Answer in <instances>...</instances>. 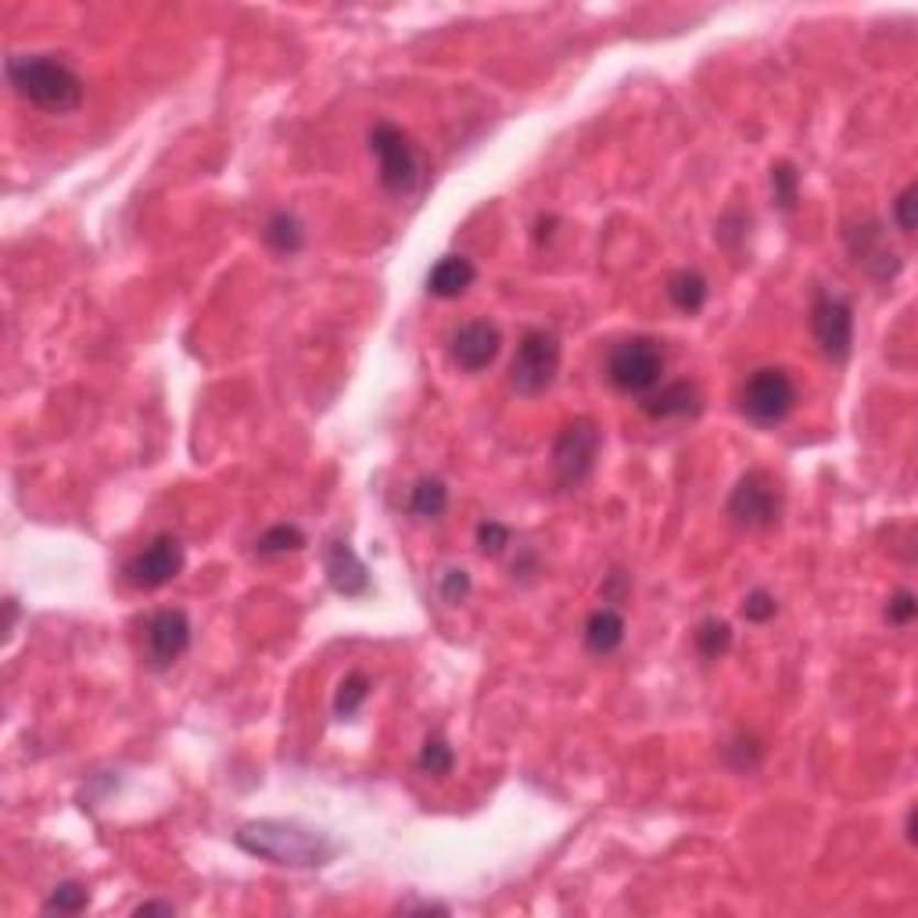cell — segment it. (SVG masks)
<instances>
[{
  "mask_svg": "<svg viewBox=\"0 0 918 918\" xmlns=\"http://www.w3.org/2000/svg\"><path fill=\"white\" fill-rule=\"evenodd\" d=\"M693 639H696V650H700L704 661H721V656L732 650V628L718 618H707L700 628H696Z\"/></svg>",
  "mask_w": 918,
  "mask_h": 918,
  "instance_id": "25",
  "label": "cell"
},
{
  "mask_svg": "<svg viewBox=\"0 0 918 918\" xmlns=\"http://www.w3.org/2000/svg\"><path fill=\"white\" fill-rule=\"evenodd\" d=\"M133 915H141V918H144V915H176V908H173L169 900H144Z\"/></svg>",
  "mask_w": 918,
  "mask_h": 918,
  "instance_id": "33",
  "label": "cell"
},
{
  "mask_svg": "<svg viewBox=\"0 0 918 918\" xmlns=\"http://www.w3.org/2000/svg\"><path fill=\"white\" fill-rule=\"evenodd\" d=\"M624 618L618 607H599L593 618L585 621V646L596 656H610L624 646Z\"/></svg>",
  "mask_w": 918,
  "mask_h": 918,
  "instance_id": "17",
  "label": "cell"
},
{
  "mask_svg": "<svg viewBox=\"0 0 918 918\" xmlns=\"http://www.w3.org/2000/svg\"><path fill=\"white\" fill-rule=\"evenodd\" d=\"M775 613H778V599L768 593V588H753V593L743 599V618L753 621V624L772 621Z\"/></svg>",
  "mask_w": 918,
  "mask_h": 918,
  "instance_id": "29",
  "label": "cell"
},
{
  "mask_svg": "<svg viewBox=\"0 0 918 918\" xmlns=\"http://www.w3.org/2000/svg\"><path fill=\"white\" fill-rule=\"evenodd\" d=\"M234 843L244 854L263 858L269 865L306 869V872L331 865L338 854V843L327 832L301 826V821H284V818L244 821V826L234 832Z\"/></svg>",
  "mask_w": 918,
  "mask_h": 918,
  "instance_id": "1",
  "label": "cell"
},
{
  "mask_svg": "<svg viewBox=\"0 0 918 918\" xmlns=\"http://www.w3.org/2000/svg\"><path fill=\"white\" fill-rule=\"evenodd\" d=\"M797 406V380L783 366H761L739 388V413L753 428H778Z\"/></svg>",
  "mask_w": 918,
  "mask_h": 918,
  "instance_id": "4",
  "label": "cell"
},
{
  "mask_svg": "<svg viewBox=\"0 0 918 918\" xmlns=\"http://www.w3.org/2000/svg\"><path fill=\"white\" fill-rule=\"evenodd\" d=\"M301 545H306V534L295 524H273L269 531H263L255 539V556L273 560V556H287V553H298Z\"/></svg>",
  "mask_w": 918,
  "mask_h": 918,
  "instance_id": "22",
  "label": "cell"
},
{
  "mask_svg": "<svg viewBox=\"0 0 918 918\" xmlns=\"http://www.w3.org/2000/svg\"><path fill=\"white\" fill-rule=\"evenodd\" d=\"M772 198L778 212H793L800 201V173L793 162H775L772 166Z\"/></svg>",
  "mask_w": 918,
  "mask_h": 918,
  "instance_id": "24",
  "label": "cell"
},
{
  "mask_svg": "<svg viewBox=\"0 0 918 918\" xmlns=\"http://www.w3.org/2000/svg\"><path fill=\"white\" fill-rule=\"evenodd\" d=\"M510 528L499 524V520H482L477 524V550H482L485 556H499L506 545H510Z\"/></svg>",
  "mask_w": 918,
  "mask_h": 918,
  "instance_id": "28",
  "label": "cell"
},
{
  "mask_svg": "<svg viewBox=\"0 0 918 918\" xmlns=\"http://www.w3.org/2000/svg\"><path fill=\"white\" fill-rule=\"evenodd\" d=\"M449 510V488L442 477H420L409 491V513L420 520H438Z\"/></svg>",
  "mask_w": 918,
  "mask_h": 918,
  "instance_id": "20",
  "label": "cell"
},
{
  "mask_svg": "<svg viewBox=\"0 0 918 918\" xmlns=\"http://www.w3.org/2000/svg\"><path fill=\"white\" fill-rule=\"evenodd\" d=\"M323 571H327V582H331V588L338 596H349V599H360L369 593V571L360 556H355V550L345 542V539H334V542H327V550H323Z\"/></svg>",
  "mask_w": 918,
  "mask_h": 918,
  "instance_id": "14",
  "label": "cell"
},
{
  "mask_svg": "<svg viewBox=\"0 0 918 918\" xmlns=\"http://www.w3.org/2000/svg\"><path fill=\"white\" fill-rule=\"evenodd\" d=\"M602 434L593 420H571L553 442V474L560 488H578L596 471Z\"/></svg>",
  "mask_w": 918,
  "mask_h": 918,
  "instance_id": "8",
  "label": "cell"
},
{
  "mask_svg": "<svg viewBox=\"0 0 918 918\" xmlns=\"http://www.w3.org/2000/svg\"><path fill=\"white\" fill-rule=\"evenodd\" d=\"M471 588H474L471 574L463 567H452V571L442 574V599L449 602V607H460V602L471 596Z\"/></svg>",
  "mask_w": 918,
  "mask_h": 918,
  "instance_id": "30",
  "label": "cell"
},
{
  "mask_svg": "<svg viewBox=\"0 0 918 918\" xmlns=\"http://www.w3.org/2000/svg\"><path fill=\"white\" fill-rule=\"evenodd\" d=\"M811 334L818 352L832 363H847L854 349V309L840 295H815L811 301Z\"/></svg>",
  "mask_w": 918,
  "mask_h": 918,
  "instance_id": "11",
  "label": "cell"
},
{
  "mask_svg": "<svg viewBox=\"0 0 918 918\" xmlns=\"http://www.w3.org/2000/svg\"><path fill=\"white\" fill-rule=\"evenodd\" d=\"M704 409V395L693 380H671V385H656L646 399H642V413L653 420H689Z\"/></svg>",
  "mask_w": 918,
  "mask_h": 918,
  "instance_id": "15",
  "label": "cell"
},
{
  "mask_svg": "<svg viewBox=\"0 0 918 918\" xmlns=\"http://www.w3.org/2000/svg\"><path fill=\"white\" fill-rule=\"evenodd\" d=\"M847 248H851L854 263L865 266L875 280L897 277L900 258H897V252L886 244V230H883L880 223H875V219H869V223H861V226H854V230H847Z\"/></svg>",
  "mask_w": 918,
  "mask_h": 918,
  "instance_id": "13",
  "label": "cell"
},
{
  "mask_svg": "<svg viewBox=\"0 0 918 918\" xmlns=\"http://www.w3.org/2000/svg\"><path fill=\"white\" fill-rule=\"evenodd\" d=\"M369 151L377 155V169H380V187L388 195H413L420 187L423 176V162L417 144L409 141V133L395 122H377L369 130Z\"/></svg>",
  "mask_w": 918,
  "mask_h": 918,
  "instance_id": "5",
  "label": "cell"
},
{
  "mask_svg": "<svg viewBox=\"0 0 918 918\" xmlns=\"http://www.w3.org/2000/svg\"><path fill=\"white\" fill-rule=\"evenodd\" d=\"M707 295H710V287L704 280V273H696V269H678V273H671L667 277V298H671V306H675L678 312H685V317H696L704 306H707Z\"/></svg>",
  "mask_w": 918,
  "mask_h": 918,
  "instance_id": "18",
  "label": "cell"
},
{
  "mask_svg": "<svg viewBox=\"0 0 918 918\" xmlns=\"http://www.w3.org/2000/svg\"><path fill=\"white\" fill-rule=\"evenodd\" d=\"M915 195H918L915 184H908V187H904L900 195H897V201H894V223H897V230H900L904 237L915 234V204H918Z\"/></svg>",
  "mask_w": 918,
  "mask_h": 918,
  "instance_id": "31",
  "label": "cell"
},
{
  "mask_svg": "<svg viewBox=\"0 0 918 918\" xmlns=\"http://www.w3.org/2000/svg\"><path fill=\"white\" fill-rule=\"evenodd\" d=\"M8 87L40 112L65 115L84 104V79L58 54H11L4 62Z\"/></svg>",
  "mask_w": 918,
  "mask_h": 918,
  "instance_id": "2",
  "label": "cell"
},
{
  "mask_svg": "<svg viewBox=\"0 0 918 918\" xmlns=\"http://www.w3.org/2000/svg\"><path fill=\"white\" fill-rule=\"evenodd\" d=\"M184 564H187L184 542L176 539V534L162 531V534H155V539L144 545L141 553H133L126 560V567H122V578H126V585L141 588V593H155V588L180 578Z\"/></svg>",
  "mask_w": 918,
  "mask_h": 918,
  "instance_id": "9",
  "label": "cell"
},
{
  "mask_svg": "<svg viewBox=\"0 0 918 918\" xmlns=\"http://www.w3.org/2000/svg\"><path fill=\"white\" fill-rule=\"evenodd\" d=\"M904 836H908V843H915V807L908 811V818H904Z\"/></svg>",
  "mask_w": 918,
  "mask_h": 918,
  "instance_id": "35",
  "label": "cell"
},
{
  "mask_svg": "<svg viewBox=\"0 0 918 918\" xmlns=\"http://www.w3.org/2000/svg\"><path fill=\"white\" fill-rule=\"evenodd\" d=\"M263 241L277 255H298L306 248V226L295 212H273L263 226Z\"/></svg>",
  "mask_w": 918,
  "mask_h": 918,
  "instance_id": "19",
  "label": "cell"
},
{
  "mask_svg": "<svg viewBox=\"0 0 918 918\" xmlns=\"http://www.w3.org/2000/svg\"><path fill=\"white\" fill-rule=\"evenodd\" d=\"M783 517V488L772 474L746 471L729 496V520L743 531H768Z\"/></svg>",
  "mask_w": 918,
  "mask_h": 918,
  "instance_id": "7",
  "label": "cell"
},
{
  "mask_svg": "<svg viewBox=\"0 0 918 918\" xmlns=\"http://www.w3.org/2000/svg\"><path fill=\"white\" fill-rule=\"evenodd\" d=\"M499 349H502V334H499V327L488 320L463 323L449 338V360L456 363L463 374H482V369H488L496 363Z\"/></svg>",
  "mask_w": 918,
  "mask_h": 918,
  "instance_id": "12",
  "label": "cell"
},
{
  "mask_svg": "<svg viewBox=\"0 0 918 918\" xmlns=\"http://www.w3.org/2000/svg\"><path fill=\"white\" fill-rule=\"evenodd\" d=\"M369 689H374V682H369L363 671H352V675L341 678L338 693H334V718L352 721L363 710V704L369 700Z\"/></svg>",
  "mask_w": 918,
  "mask_h": 918,
  "instance_id": "21",
  "label": "cell"
},
{
  "mask_svg": "<svg viewBox=\"0 0 918 918\" xmlns=\"http://www.w3.org/2000/svg\"><path fill=\"white\" fill-rule=\"evenodd\" d=\"M915 613H918L915 593H908V588H900V593H894V596L886 599L883 618H886V624H894V628H908V624L915 621Z\"/></svg>",
  "mask_w": 918,
  "mask_h": 918,
  "instance_id": "27",
  "label": "cell"
},
{
  "mask_svg": "<svg viewBox=\"0 0 918 918\" xmlns=\"http://www.w3.org/2000/svg\"><path fill=\"white\" fill-rule=\"evenodd\" d=\"M399 911H406V915H409V911H420V915H449L445 904H402Z\"/></svg>",
  "mask_w": 918,
  "mask_h": 918,
  "instance_id": "34",
  "label": "cell"
},
{
  "mask_svg": "<svg viewBox=\"0 0 918 918\" xmlns=\"http://www.w3.org/2000/svg\"><path fill=\"white\" fill-rule=\"evenodd\" d=\"M87 904H90L87 886L68 880V883H58L51 889V897L44 900V911L47 915H54V911L58 915H79V911H87Z\"/></svg>",
  "mask_w": 918,
  "mask_h": 918,
  "instance_id": "26",
  "label": "cell"
},
{
  "mask_svg": "<svg viewBox=\"0 0 918 918\" xmlns=\"http://www.w3.org/2000/svg\"><path fill=\"white\" fill-rule=\"evenodd\" d=\"M560 355H564L560 338L553 331H545V327H534L517 345V355L510 363V388L517 395H528V399L531 395H542L560 374Z\"/></svg>",
  "mask_w": 918,
  "mask_h": 918,
  "instance_id": "6",
  "label": "cell"
},
{
  "mask_svg": "<svg viewBox=\"0 0 918 918\" xmlns=\"http://www.w3.org/2000/svg\"><path fill=\"white\" fill-rule=\"evenodd\" d=\"M628 596V574L624 571H613L607 585H602V602H621Z\"/></svg>",
  "mask_w": 918,
  "mask_h": 918,
  "instance_id": "32",
  "label": "cell"
},
{
  "mask_svg": "<svg viewBox=\"0 0 918 918\" xmlns=\"http://www.w3.org/2000/svg\"><path fill=\"white\" fill-rule=\"evenodd\" d=\"M477 280V269L467 255H442L428 273V295L434 298H460Z\"/></svg>",
  "mask_w": 918,
  "mask_h": 918,
  "instance_id": "16",
  "label": "cell"
},
{
  "mask_svg": "<svg viewBox=\"0 0 918 918\" xmlns=\"http://www.w3.org/2000/svg\"><path fill=\"white\" fill-rule=\"evenodd\" d=\"M667 352L656 338H624L607 352V380L621 395H646L664 380Z\"/></svg>",
  "mask_w": 918,
  "mask_h": 918,
  "instance_id": "3",
  "label": "cell"
},
{
  "mask_svg": "<svg viewBox=\"0 0 918 918\" xmlns=\"http://www.w3.org/2000/svg\"><path fill=\"white\" fill-rule=\"evenodd\" d=\"M417 768L431 778H445L452 768H456V753L445 743L442 735H428L420 746V757H417Z\"/></svg>",
  "mask_w": 918,
  "mask_h": 918,
  "instance_id": "23",
  "label": "cell"
},
{
  "mask_svg": "<svg viewBox=\"0 0 918 918\" xmlns=\"http://www.w3.org/2000/svg\"><path fill=\"white\" fill-rule=\"evenodd\" d=\"M190 635H195V628H190V618H187L184 610H176V607L155 610L144 621V632H141V656H144V664L151 671L173 667L190 650Z\"/></svg>",
  "mask_w": 918,
  "mask_h": 918,
  "instance_id": "10",
  "label": "cell"
}]
</instances>
